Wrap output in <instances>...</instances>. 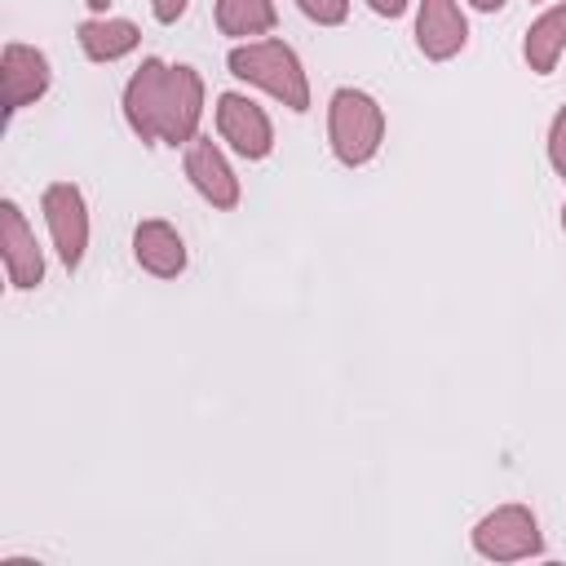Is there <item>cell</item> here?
Listing matches in <instances>:
<instances>
[{"label": "cell", "mask_w": 566, "mask_h": 566, "mask_svg": "<svg viewBox=\"0 0 566 566\" xmlns=\"http://www.w3.org/2000/svg\"><path fill=\"white\" fill-rule=\"evenodd\" d=\"M124 119L146 146H190L203 119V80L195 66L142 57L124 84Z\"/></svg>", "instance_id": "obj_1"}, {"label": "cell", "mask_w": 566, "mask_h": 566, "mask_svg": "<svg viewBox=\"0 0 566 566\" xmlns=\"http://www.w3.org/2000/svg\"><path fill=\"white\" fill-rule=\"evenodd\" d=\"M226 66H230L234 80L270 93L279 106H287L296 115L310 111V75H305V66H301V57L287 40H274V35L243 40L226 53Z\"/></svg>", "instance_id": "obj_2"}, {"label": "cell", "mask_w": 566, "mask_h": 566, "mask_svg": "<svg viewBox=\"0 0 566 566\" xmlns=\"http://www.w3.org/2000/svg\"><path fill=\"white\" fill-rule=\"evenodd\" d=\"M327 146L345 168L371 164L385 146V106L363 88H336L327 102Z\"/></svg>", "instance_id": "obj_3"}, {"label": "cell", "mask_w": 566, "mask_h": 566, "mask_svg": "<svg viewBox=\"0 0 566 566\" xmlns=\"http://www.w3.org/2000/svg\"><path fill=\"white\" fill-rule=\"evenodd\" d=\"M473 553L486 562H522V557H539L544 553V531L539 517L526 504H500L486 517H478V526L469 531Z\"/></svg>", "instance_id": "obj_4"}, {"label": "cell", "mask_w": 566, "mask_h": 566, "mask_svg": "<svg viewBox=\"0 0 566 566\" xmlns=\"http://www.w3.org/2000/svg\"><path fill=\"white\" fill-rule=\"evenodd\" d=\"M40 212L49 226V239L62 256L66 270H80L84 252H88V203L84 190L75 181H49L40 195Z\"/></svg>", "instance_id": "obj_5"}, {"label": "cell", "mask_w": 566, "mask_h": 566, "mask_svg": "<svg viewBox=\"0 0 566 566\" xmlns=\"http://www.w3.org/2000/svg\"><path fill=\"white\" fill-rule=\"evenodd\" d=\"M217 133L239 159H265L274 150V124L248 93L217 97Z\"/></svg>", "instance_id": "obj_6"}, {"label": "cell", "mask_w": 566, "mask_h": 566, "mask_svg": "<svg viewBox=\"0 0 566 566\" xmlns=\"http://www.w3.org/2000/svg\"><path fill=\"white\" fill-rule=\"evenodd\" d=\"M0 252H4L9 287L31 292V287L44 283V248H40L35 230L27 226V217H22V208L13 199L0 203Z\"/></svg>", "instance_id": "obj_7"}, {"label": "cell", "mask_w": 566, "mask_h": 566, "mask_svg": "<svg viewBox=\"0 0 566 566\" xmlns=\"http://www.w3.org/2000/svg\"><path fill=\"white\" fill-rule=\"evenodd\" d=\"M0 84H4V115L13 119L22 106H31V102H40L49 93L53 66L35 44L9 40L4 53H0Z\"/></svg>", "instance_id": "obj_8"}, {"label": "cell", "mask_w": 566, "mask_h": 566, "mask_svg": "<svg viewBox=\"0 0 566 566\" xmlns=\"http://www.w3.org/2000/svg\"><path fill=\"white\" fill-rule=\"evenodd\" d=\"M186 177H190V186L199 190V199L212 203V208H221V212L239 208V199H243L239 177H234L226 150H221L212 137H195V142L186 146Z\"/></svg>", "instance_id": "obj_9"}, {"label": "cell", "mask_w": 566, "mask_h": 566, "mask_svg": "<svg viewBox=\"0 0 566 566\" xmlns=\"http://www.w3.org/2000/svg\"><path fill=\"white\" fill-rule=\"evenodd\" d=\"M469 44V18L460 0H420L416 4V49L429 62H451Z\"/></svg>", "instance_id": "obj_10"}, {"label": "cell", "mask_w": 566, "mask_h": 566, "mask_svg": "<svg viewBox=\"0 0 566 566\" xmlns=\"http://www.w3.org/2000/svg\"><path fill=\"white\" fill-rule=\"evenodd\" d=\"M133 261L155 279H177L186 270V239L172 221L146 217L133 230Z\"/></svg>", "instance_id": "obj_11"}, {"label": "cell", "mask_w": 566, "mask_h": 566, "mask_svg": "<svg viewBox=\"0 0 566 566\" xmlns=\"http://www.w3.org/2000/svg\"><path fill=\"white\" fill-rule=\"evenodd\" d=\"M75 40H80V53L88 62H119L128 57L137 44H142V31L137 22L128 18H106V13H93L75 27Z\"/></svg>", "instance_id": "obj_12"}, {"label": "cell", "mask_w": 566, "mask_h": 566, "mask_svg": "<svg viewBox=\"0 0 566 566\" xmlns=\"http://www.w3.org/2000/svg\"><path fill=\"white\" fill-rule=\"evenodd\" d=\"M566 53V0L544 9L531 27H526V40H522V57L535 75H553L557 62Z\"/></svg>", "instance_id": "obj_13"}, {"label": "cell", "mask_w": 566, "mask_h": 566, "mask_svg": "<svg viewBox=\"0 0 566 566\" xmlns=\"http://www.w3.org/2000/svg\"><path fill=\"white\" fill-rule=\"evenodd\" d=\"M212 18H217L221 35L243 44V40H265L279 22V9H274V0H217Z\"/></svg>", "instance_id": "obj_14"}, {"label": "cell", "mask_w": 566, "mask_h": 566, "mask_svg": "<svg viewBox=\"0 0 566 566\" xmlns=\"http://www.w3.org/2000/svg\"><path fill=\"white\" fill-rule=\"evenodd\" d=\"M296 9L318 27H340L349 18V0H296Z\"/></svg>", "instance_id": "obj_15"}, {"label": "cell", "mask_w": 566, "mask_h": 566, "mask_svg": "<svg viewBox=\"0 0 566 566\" xmlns=\"http://www.w3.org/2000/svg\"><path fill=\"white\" fill-rule=\"evenodd\" d=\"M548 164H553L557 177H566V106L548 124Z\"/></svg>", "instance_id": "obj_16"}, {"label": "cell", "mask_w": 566, "mask_h": 566, "mask_svg": "<svg viewBox=\"0 0 566 566\" xmlns=\"http://www.w3.org/2000/svg\"><path fill=\"white\" fill-rule=\"evenodd\" d=\"M190 9V0H150V13H155V22H164V27H172L181 13Z\"/></svg>", "instance_id": "obj_17"}, {"label": "cell", "mask_w": 566, "mask_h": 566, "mask_svg": "<svg viewBox=\"0 0 566 566\" xmlns=\"http://www.w3.org/2000/svg\"><path fill=\"white\" fill-rule=\"evenodd\" d=\"M367 9L380 13V18H402L411 9V0H367Z\"/></svg>", "instance_id": "obj_18"}, {"label": "cell", "mask_w": 566, "mask_h": 566, "mask_svg": "<svg viewBox=\"0 0 566 566\" xmlns=\"http://www.w3.org/2000/svg\"><path fill=\"white\" fill-rule=\"evenodd\" d=\"M469 4H473L478 13H500V9L509 4V0H469Z\"/></svg>", "instance_id": "obj_19"}, {"label": "cell", "mask_w": 566, "mask_h": 566, "mask_svg": "<svg viewBox=\"0 0 566 566\" xmlns=\"http://www.w3.org/2000/svg\"><path fill=\"white\" fill-rule=\"evenodd\" d=\"M84 4H88L93 13H106V9H111V0H84Z\"/></svg>", "instance_id": "obj_20"}, {"label": "cell", "mask_w": 566, "mask_h": 566, "mask_svg": "<svg viewBox=\"0 0 566 566\" xmlns=\"http://www.w3.org/2000/svg\"><path fill=\"white\" fill-rule=\"evenodd\" d=\"M562 230H566V203H562Z\"/></svg>", "instance_id": "obj_21"}]
</instances>
